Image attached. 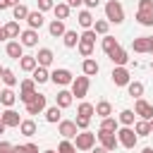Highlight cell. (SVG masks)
I'll return each instance as SVG.
<instances>
[{
    "label": "cell",
    "instance_id": "cell-51",
    "mask_svg": "<svg viewBox=\"0 0 153 153\" xmlns=\"http://www.w3.org/2000/svg\"><path fill=\"white\" fill-rule=\"evenodd\" d=\"M67 5H69V7H81L84 0H67Z\"/></svg>",
    "mask_w": 153,
    "mask_h": 153
},
{
    "label": "cell",
    "instance_id": "cell-63",
    "mask_svg": "<svg viewBox=\"0 0 153 153\" xmlns=\"http://www.w3.org/2000/svg\"><path fill=\"white\" fill-rule=\"evenodd\" d=\"M151 69H153V60H151Z\"/></svg>",
    "mask_w": 153,
    "mask_h": 153
},
{
    "label": "cell",
    "instance_id": "cell-64",
    "mask_svg": "<svg viewBox=\"0 0 153 153\" xmlns=\"http://www.w3.org/2000/svg\"><path fill=\"white\" fill-rule=\"evenodd\" d=\"M0 91H2V88H0Z\"/></svg>",
    "mask_w": 153,
    "mask_h": 153
},
{
    "label": "cell",
    "instance_id": "cell-49",
    "mask_svg": "<svg viewBox=\"0 0 153 153\" xmlns=\"http://www.w3.org/2000/svg\"><path fill=\"white\" fill-rule=\"evenodd\" d=\"M24 148H26V153H41L36 143H24Z\"/></svg>",
    "mask_w": 153,
    "mask_h": 153
},
{
    "label": "cell",
    "instance_id": "cell-43",
    "mask_svg": "<svg viewBox=\"0 0 153 153\" xmlns=\"http://www.w3.org/2000/svg\"><path fill=\"white\" fill-rule=\"evenodd\" d=\"M57 153H76V148H74V143H72V141L62 139V141H60V146H57Z\"/></svg>",
    "mask_w": 153,
    "mask_h": 153
},
{
    "label": "cell",
    "instance_id": "cell-18",
    "mask_svg": "<svg viewBox=\"0 0 153 153\" xmlns=\"http://www.w3.org/2000/svg\"><path fill=\"white\" fill-rule=\"evenodd\" d=\"M43 22H45V19H43V12H38V10H36V12H31V10H29V14H26V24H29V29H33V31H36V29H41V26H43Z\"/></svg>",
    "mask_w": 153,
    "mask_h": 153
},
{
    "label": "cell",
    "instance_id": "cell-31",
    "mask_svg": "<svg viewBox=\"0 0 153 153\" xmlns=\"http://www.w3.org/2000/svg\"><path fill=\"white\" fill-rule=\"evenodd\" d=\"M134 120H136L134 110H122V112L117 115V122H120L122 127H131V124H134Z\"/></svg>",
    "mask_w": 153,
    "mask_h": 153
},
{
    "label": "cell",
    "instance_id": "cell-47",
    "mask_svg": "<svg viewBox=\"0 0 153 153\" xmlns=\"http://www.w3.org/2000/svg\"><path fill=\"white\" fill-rule=\"evenodd\" d=\"M153 10V0H139V10L136 12H151Z\"/></svg>",
    "mask_w": 153,
    "mask_h": 153
},
{
    "label": "cell",
    "instance_id": "cell-30",
    "mask_svg": "<svg viewBox=\"0 0 153 153\" xmlns=\"http://www.w3.org/2000/svg\"><path fill=\"white\" fill-rule=\"evenodd\" d=\"M60 120H62V110H60L57 105H53V108H45V122L55 124V122H60Z\"/></svg>",
    "mask_w": 153,
    "mask_h": 153
},
{
    "label": "cell",
    "instance_id": "cell-16",
    "mask_svg": "<svg viewBox=\"0 0 153 153\" xmlns=\"http://www.w3.org/2000/svg\"><path fill=\"white\" fill-rule=\"evenodd\" d=\"M81 72H84V76H88V79H91V76H96V74L100 72V65H98L93 57H86V60L81 62Z\"/></svg>",
    "mask_w": 153,
    "mask_h": 153
},
{
    "label": "cell",
    "instance_id": "cell-48",
    "mask_svg": "<svg viewBox=\"0 0 153 153\" xmlns=\"http://www.w3.org/2000/svg\"><path fill=\"white\" fill-rule=\"evenodd\" d=\"M0 153H12V143H7V141H0Z\"/></svg>",
    "mask_w": 153,
    "mask_h": 153
},
{
    "label": "cell",
    "instance_id": "cell-56",
    "mask_svg": "<svg viewBox=\"0 0 153 153\" xmlns=\"http://www.w3.org/2000/svg\"><path fill=\"white\" fill-rule=\"evenodd\" d=\"M19 2H22V0H7V5H10V7H14V5H19Z\"/></svg>",
    "mask_w": 153,
    "mask_h": 153
},
{
    "label": "cell",
    "instance_id": "cell-41",
    "mask_svg": "<svg viewBox=\"0 0 153 153\" xmlns=\"http://www.w3.org/2000/svg\"><path fill=\"white\" fill-rule=\"evenodd\" d=\"M19 93H36V81H33V79H22Z\"/></svg>",
    "mask_w": 153,
    "mask_h": 153
},
{
    "label": "cell",
    "instance_id": "cell-5",
    "mask_svg": "<svg viewBox=\"0 0 153 153\" xmlns=\"http://www.w3.org/2000/svg\"><path fill=\"white\" fill-rule=\"evenodd\" d=\"M134 115H136L139 120L151 122V120H153V105H151L148 100H143V98H136V103H134Z\"/></svg>",
    "mask_w": 153,
    "mask_h": 153
},
{
    "label": "cell",
    "instance_id": "cell-62",
    "mask_svg": "<svg viewBox=\"0 0 153 153\" xmlns=\"http://www.w3.org/2000/svg\"><path fill=\"white\" fill-rule=\"evenodd\" d=\"M2 69H5V67H0V76H2Z\"/></svg>",
    "mask_w": 153,
    "mask_h": 153
},
{
    "label": "cell",
    "instance_id": "cell-58",
    "mask_svg": "<svg viewBox=\"0 0 153 153\" xmlns=\"http://www.w3.org/2000/svg\"><path fill=\"white\" fill-rule=\"evenodd\" d=\"M0 41H5V31H2V26H0Z\"/></svg>",
    "mask_w": 153,
    "mask_h": 153
},
{
    "label": "cell",
    "instance_id": "cell-21",
    "mask_svg": "<svg viewBox=\"0 0 153 153\" xmlns=\"http://www.w3.org/2000/svg\"><path fill=\"white\" fill-rule=\"evenodd\" d=\"M93 112H96L100 120H103V117H110V115H112V105H110L108 100H98V103L93 105Z\"/></svg>",
    "mask_w": 153,
    "mask_h": 153
},
{
    "label": "cell",
    "instance_id": "cell-17",
    "mask_svg": "<svg viewBox=\"0 0 153 153\" xmlns=\"http://www.w3.org/2000/svg\"><path fill=\"white\" fill-rule=\"evenodd\" d=\"M72 100H74V96H72V91H67V88L57 91V96H55V105H57L60 110L69 108V105H72Z\"/></svg>",
    "mask_w": 153,
    "mask_h": 153
},
{
    "label": "cell",
    "instance_id": "cell-1",
    "mask_svg": "<svg viewBox=\"0 0 153 153\" xmlns=\"http://www.w3.org/2000/svg\"><path fill=\"white\" fill-rule=\"evenodd\" d=\"M105 19L110 24H122L124 22V7L120 0H108L105 2Z\"/></svg>",
    "mask_w": 153,
    "mask_h": 153
},
{
    "label": "cell",
    "instance_id": "cell-10",
    "mask_svg": "<svg viewBox=\"0 0 153 153\" xmlns=\"http://www.w3.org/2000/svg\"><path fill=\"white\" fill-rule=\"evenodd\" d=\"M41 112H45V96L43 93H36L33 100L26 105V115H41Z\"/></svg>",
    "mask_w": 153,
    "mask_h": 153
},
{
    "label": "cell",
    "instance_id": "cell-39",
    "mask_svg": "<svg viewBox=\"0 0 153 153\" xmlns=\"http://www.w3.org/2000/svg\"><path fill=\"white\" fill-rule=\"evenodd\" d=\"M26 14H29V7H26L24 2H19V5L12 7V17H14V22H17V19H26Z\"/></svg>",
    "mask_w": 153,
    "mask_h": 153
},
{
    "label": "cell",
    "instance_id": "cell-32",
    "mask_svg": "<svg viewBox=\"0 0 153 153\" xmlns=\"http://www.w3.org/2000/svg\"><path fill=\"white\" fill-rule=\"evenodd\" d=\"M19 67H22L24 72H33V69L38 67V62H36V57H33V55H24V57L19 60Z\"/></svg>",
    "mask_w": 153,
    "mask_h": 153
},
{
    "label": "cell",
    "instance_id": "cell-42",
    "mask_svg": "<svg viewBox=\"0 0 153 153\" xmlns=\"http://www.w3.org/2000/svg\"><path fill=\"white\" fill-rule=\"evenodd\" d=\"M76 115H81V117H93L96 112H93V105H91V103H81V105L76 108Z\"/></svg>",
    "mask_w": 153,
    "mask_h": 153
},
{
    "label": "cell",
    "instance_id": "cell-37",
    "mask_svg": "<svg viewBox=\"0 0 153 153\" xmlns=\"http://www.w3.org/2000/svg\"><path fill=\"white\" fill-rule=\"evenodd\" d=\"M76 50H79V55L86 60V57H91L93 55V43H86V41H79L76 43Z\"/></svg>",
    "mask_w": 153,
    "mask_h": 153
},
{
    "label": "cell",
    "instance_id": "cell-26",
    "mask_svg": "<svg viewBox=\"0 0 153 153\" xmlns=\"http://www.w3.org/2000/svg\"><path fill=\"white\" fill-rule=\"evenodd\" d=\"M0 103H2L5 108H12V105L17 103V96H14V91H12V88H2V91H0Z\"/></svg>",
    "mask_w": 153,
    "mask_h": 153
},
{
    "label": "cell",
    "instance_id": "cell-34",
    "mask_svg": "<svg viewBox=\"0 0 153 153\" xmlns=\"http://www.w3.org/2000/svg\"><path fill=\"white\" fill-rule=\"evenodd\" d=\"M19 134H24V136H33V134H36V122H33V120H22V124H19Z\"/></svg>",
    "mask_w": 153,
    "mask_h": 153
},
{
    "label": "cell",
    "instance_id": "cell-3",
    "mask_svg": "<svg viewBox=\"0 0 153 153\" xmlns=\"http://www.w3.org/2000/svg\"><path fill=\"white\" fill-rule=\"evenodd\" d=\"M115 134H117V143L124 146V148H134L136 141H139V136L134 134V127H122V129H117Z\"/></svg>",
    "mask_w": 153,
    "mask_h": 153
},
{
    "label": "cell",
    "instance_id": "cell-29",
    "mask_svg": "<svg viewBox=\"0 0 153 153\" xmlns=\"http://www.w3.org/2000/svg\"><path fill=\"white\" fill-rule=\"evenodd\" d=\"M0 81H2L7 88H12V86H17V81H19V79H17V74H14L12 69H7V67H5V69H2V76H0Z\"/></svg>",
    "mask_w": 153,
    "mask_h": 153
},
{
    "label": "cell",
    "instance_id": "cell-20",
    "mask_svg": "<svg viewBox=\"0 0 153 153\" xmlns=\"http://www.w3.org/2000/svg\"><path fill=\"white\" fill-rule=\"evenodd\" d=\"M76 22H79V26H84V31H86V29H91V26H93V22H96V19H93L91 10H81V12L76 14Z\"/></svg>",
    "mask_w": 153,
    "mask_h": 153
},
{
    "label": "cell",
    "instance_id": "cell-27",
    "mask_svg": "<svg viewBox=\"0 0 153 153\" xmlns=\"http://www.w3.org/2000/svg\"><path fill=\"white\" fill-rule=\"evenodd\" d=\"M62 43H65V48H76V43H79V33L72 31V29H67L65 36H62Z\"/></svg>",
    "mask_w": 153,
    "mask_h": 153
},
{
    "label": "cell",
    "instance_id": "cell-7",
    "mask_svg": "<svg viewBox=\"0 0 153 153\" xmlns=\"http://www.w3.org/2000/svg\"><path fill=\"white\" fill-rule=\"evenodd\" d=\"M96 139L100 141V146H103L105 151H115V148L120 146V143H117V134H115V131H103V129H98Z\"/></svg>",
    "mask_w": 153,
    "mask_h": 153
},
{
    "label": "cell",
    "instance_id": "cell-4",
    "mask_svg": "<svg viewBox=\"0 0 153 153\" xmlns=\"http://www.w3.org/2000/svg\"><path fill=\"white\" fill-rule=\"evenodd\" d=\"M50 81H53L55 86H67V84L74 81V76H72V72H69L67 67H57V69L50 72Z\"/></svg>",
    "mask_w": 153,
    "mask_h": 153
},
{
    "label": "cell",
    "instance_id": "cell-61",
    "mask_svg": "<svg viewBox=\"0 0 153 153\" xmlns=\"http://www.w3.org/2000/svg\"><path fill=\"white\" fill-rule=\"evenodd\" d=\"M148 124H151V134H153V120H151V122H148Z\"/></svg>",
    "mask_w": 153,
    "mask_h": 153
},
{
    "label": "cell",
    "instance_id": "cell-23",
    "mask_svg": "<svg viewBox=\"0 0 153 153\" xmlns=\"http://www.w3.org/2000/svg\"><path fill=\"white\" fill-rule=\"evenodd\" d=\"M100 48H103V53H105V55H110V53H115V50L120 48V43H117V38H115V36H103Z\"/></svg>",
    "mask_w": 153,
    "mask_h": 153
},
{
    "label": "cell",
    "instance_id": "cell-8",
    "mask_svg": "<svg viewBox=\"0 0 153 153\" xmlns=\"http://www.w3.org/2000/svg\"><path fill=\"white\" fill-rule=\"evenodd\" d=\"M57 131H60V136H62V139H67V141H72V139L79 134V129H76V124H74V120H60Z\"/></svg>",
    "mask_w": 153,
    "mask_h": 153
},
{
    "label": "cell",
    "instance_id": "cell-19",
    "mask_svg": "<svg viewBox=\"0 0 153 153\" xmlns=\"http://www.w3.org/2000/svg\"><path fill=\"white\" fill-rule=\"evenodd\" d=\"M65 31H67V26H65V22H60V19H53V22L48 24V33H50L53 38H62Z\"/></svg>",
    "mask_w": 153,
    "mask_h": 153
},
{
    "label": "cell",
    "instance_id": "cell-40",
    "mask_svg": "<svg viewBox=\"0 0 153 153\" xmlns=\"http://www.w3.org/2000/svg\"><path fill=\"white\" fill-rule=\"evenodd\" d=\"M136 22L141 26H153V10L151 12H136Z\"/></svg>",
    "mask_w": 153,
    "mask_h": 153
},
{
    "label": "cell",
    "instance_id": "cell-44",
    "mask_svg": "<svg viewBox=\"0 0 153 153\" xmlns=\"http://www.w3.org/2000/svg\"><path fill=\"white\" fill-rule=\"evenodd\" d=\"M74 124H76V129H79V131H86V129H88V124H91V117H81V115H76Z\"/></svg>",
    "mask_w": 153,
    "mask_h": 153
},
{
    "label": "cell",
    "instance_id": "cell-6",
    "mask_svg": "<svg viewBox=\"0 0 153 153\" xmlns=\"http://www.w3.org/2000/svg\"><path fill=\"white\" fill-rule=\"evenodd\" d=\"M88 86H91V79L88 76H76L74 81H72V96H76V98H86V93H88Z\"/></svg>",
    "mask_w": 153,
    "mask_h": 153
},
{
    "label": "cell",
    "instance_id": "cell-33",
    "mask_svg": "<svg viewBox=\"0 0 153 153\" xmlns=\"http://www.w3.org/2000/svg\"><path fill=\"white\" fill-rule=\"evenodd\" d=\"M127 93H129L131 98H141V96H143V84H141V81H129V84H127Z\"/></svg>",
    "mask_w": 153,
    "mask_h": 153
},
{
    "label": "cell",
    "instance_id": "cell-57",
    "mask_svg": "<svg viewBox=\"0 0 153 153\" xmlns=\"http://www.w3.org/2000/svg\"><path fill=\"white\" fill-rule=\"evenodd\" d=\"M5 129H7V127H5V122L0 120V134H5Z\"/></svg>",
    "mask_w": 153,
    "mask_h": 153
},
{
    "label": "cell",
    "instance_id": "cell-35",
    "mask_svg": "<svg viewBox=\"0 0 153 153\" xmlns=\"http://www.w3.org/2000/svg\"><path fill=\"white\" fill-rule=\"evenodd\" d=\"M134 134H136V136H151V124H148L146 120L134 122Z\"/></svg>",
    "mask_w": 153,
    "mask_h": 153
},
{
    "label": "cell",
    "instance_id": "cell-54",
    "mask_svg": "<svg viewBox=\"0 0 153 153\" xmlns=\"http://www.w3.org/2000/svg\"><path fill=\"white\" fill-rule=\"evenodd\" d=\"M148 53L153 55V36H148Z\"/></svg>",
    "mask_w": 153,
    "mask_h": 153
},
{
    "label": "cell",
    "instance_id": "cell-11",
    "mask_svg": "<svg viewBox=\"0 0 153 153\" xmlns=\"http://www.w3.org/2000/svg\"><path fill=\"white\" fill-rule=\"evenodd\" d=\"M19 43H22L24 48H33V45H38V31H33V29H24V31L19 33Z\"/></svg>",
    "mask_w": 153,
    "mask_h": 153
},
{
    "label": "cell",
    "instance_id": "cell-13",
    "mask_svg": "<svg viewBox=\"0 0 153 153\" xmlns=\"http://www.w3.org/2000/svg\"><path fill=\"white\" fill-rule=\"evenodd\" d=\"M0 120L5 122V127H17V129H19V124H22V117H19V112H14L12 108H7L5 112H0Z\"/></svg>",
    "mask_w": 153,
    "mask_h": 153
},
{
    "label": "cell",
    "instance_id": "cell-2",
    "mask_svg": "<svg viewBox=\"0 0 153 153\" xmlns=\"http://www.w3.org/2000/svg\"><path fill=\"white\" fill-rule=\"evenodd\" d=\"M72 143H74V148H76V151H91V148L96 146V134H93V131H88V129H86V131H79V134L74 136V141H72Z\"/></svg>",
    "mask_w": 153,
    "mask_h": 153
},
{
    "label": "cell",
    "instance_id": "cell-36",
    "mask_svg": "<svg viewBox=\"0 0 153 153\" xmlns=\"http://www.w3.org/2000/svg\"><path fill=\"white\" fill-rule=\"evenodd\" d=\"M91 29H93L96 33H100V36H108V29H110V22H108V19H96Z\"/></svg>",
    "mask_w": 153,
    "mask_h": 153
},
{
    "label": "cell",
    "instance_id": "cell-46",
    "mask_svg": "<svg viewBox=\"0 0 153 153\" xmlns=\"http://www.w3.org/2000/svg\"><path fill=\"white\" fill-rule=\"evenodd\" d=\"M55 7V0H38V12H48Z\"/></svg>",
    "mask_w": 153,
    "mask_h": 153
},
{
    "label": "cell",
    "instance_id": "cell-59",
    "mask_svg": "<svg viewBox=\"0 0 153 153\" xmlns=\"http://www.w3.org/2000/svg\"><path fill=\"white\" fill-rule=\"evenodd\" d=\"M141 153H153V148H143V151H141Z\"/></svg>",
    "mask_w": 153,
    "mask_h": 153
},
{
    "label": "cell",
    "instance_id": "cell-14",
    "mask_svg": "<svg viewBox=\"0 0 153 153\" xmlns=\"http://www.w3.org/2000/svg\"><path fill=\"white\" fill-rule=\"evenodd\" d=\"M108 57H110V62H112L115 67H124V65L129 62V53H127V50H124L122 45H120V48H117L115 53H110Z\"/></svg>",
    "mask_w": 153,
    "mask_h": 153
},
{
    "label": "cell",
    "instance_id": "cell-52",
    "mask_svg": "<svg viewBox=\"0 0 153 153\" xmlns=\"http://www.w3.org/2000/svg\"><path fill=\"white\" fill-rule=\"evenodd\" d=\"M12 153H26L24 146H12Z\"/></svg>",
    "mask_w": 153,
    "mask_h": 153
},
{
    "label": "cell",
    "instance_id": "cell-50",
    "mask_svg": "<svg viewBox=\"0 0 153 153\" xmlns=\"http://www.w3.org/2000/svg\"><path fill=\"white\" fill-rule=\"evenodd\" d=\"M84 5H86L88 10H93V7H98V5H100V0H84Z\"/></svg>",
    "mask_w": 153,
    "mask_h": 153
},
{
    "label": "cell",
    "instance_id": "cell-22",
    "mask_svg": "<svg viewBox=\"0 0 153 153\" xmlns=\"http://www.w3.org/2000/svg\"><path fill=\"white\" fill-rule=\"evenodd\" d=\"M53 12H55V19H60V22H65V19L69 17V12H72V7H69L67 2H55V7H53Z\"/></svg>",
    "mask_w": 153,
    "mask_h": 153
},
{
    "label": "cell",
    "instance_id": "cell-28",
    "mask_svg": "<svg viewBox=\"0 0 153 153\" xmlns=\"http://www.w3.org/2000/svg\"><path fill=\"white\" fill-rule=\"evenodd\" d=\"M131 50L134 53H148V36H139L131 41Z\"/></svg>",
    "mask_w": 153,
    "mask_h": 153
},
{
    "label": "cell",
    "instance_id": "cell-24",
    "mask_svg": "<svg viewBox=\"0 0 153 153\" xmlns=\"http://www.w3.org/2000/svg\"><path fill=\"white\" fill-rule=\"evenodd\" d=\"M2 31H5V38H19V33H22V31H19V22H14V19L7 22V24L2 26Z\"/></svg>",
    "mask_w": 153,
    "mask_h": 153
},
{
    "label": "cell",
    "instance_id": "cell-55",
    "mask_svg": "<svg viewBox=\"0 0 153 153\" xmlns=\"http://www.w3.org/2000/svg\"><path fill=\"white\" fill-rule=\"evenodd\" d=\"M7 7H10V5H7V0H0V12H2V10H7Z\"/></svg>",
    "mask_w": 153,
    "mask_h": 153
},
{
    "label": "cell",
    "instance_id": "cell-15",
    "mask_svg": "<svg viewBox=\"0 0 153 153\" xmlns=\"http://www.w3.org/2000/svg\"><path fill=\"white\" fill-rule=\"evenodd\" d=\"M5 53H7L12 60H22V57H24V45H22L19 41H10V43L5 45Z\"/></svg>",
    "mask_w": 153,
    "mask_h": 153
},
{
    "label": "cell",
    "instance_id": "cell-53",
    "mask_svg": "<svg viewBox=\"0 0 153 153\" xmlns=\"http://www.w3.org/2000/svg\"><path fill=\"white\" fill-rule=\"evenodd\" d=\"M91 151H93V153H110V151H105L103 146H96V148H91Z\"/></svg>",
    "mask_w": 153,
    "mask_h": 153
},
{
    "label": "cell",
    "instance_id": "cell-12",
    "mask_svg": "<svg viewBox=\"0 0 153 153\" xmlns=\"http://www.w3.org/2000/svg\"><path fill=\"white\" fill-rule=\"evenodd\" d=\"M33 57H36L38 67H50V65H53V60H55V53H53L50 48H38V53H36Z\"/></svg>",
    "mask_w": 153,
    "mask_h": 153
},
{
    "label": "cell",
    "instance_id": "cell-25",
    "mask_svg": "<svg viewBox=\"0 0 153 153\" xmlns=\"http://www.w3.org/2000/svg\"><path fill=\"white\" fill-rule=\"evenodd\" d=\"M31 74H33L31 79H33L36 84H45V81H50V72H48V67H36Z\"/></svg>",
    "mask_w": 153,
    "mask_h": 153
},
{
    "label": "cell",
    "instance_id": "cell-45",
    "mask_svg": "<svg viewBox=\"0 0 153 153\" xmlns=\"http://www.w3.org/2000/svg\"><path fill=\"white\" fill-rule=\"evenodd\" d=\"M79 41H86V43H96V31H93V29H86V31L79 36Z\"/></svg>",
    "mask_w": 153,
    "mask_h": 153
},
{
    "label": "cell",
    "instance_id": "cell-9",
    "mask_svg": "<svg viewBox=\"0 0 153 153\" xmlns=\"http://www.w3.org/2000/svg\"><path fill=\"white\" fill-rule=\"evenodd\" d=\"M110 76H112V84H115V86H127V84L131 81V74H129L127 67H115Z\"/></svg>",
    "mask_w": 153,
    "mask_h": 153
},
{
    "label": "cell",
    "instance_id": "cell-60",
    "mask_svg": "<svg viewBox=\"0 0 153 153\" xmlns=\"http://www.w3.org/2000/svg\"><path fill=\"white\" fill-rule=\"evenodd\" d=\"M43 153H57V151H53V148H45V151H43Z\"/></svg>",
    "mask_w": 153,
    "mask_h": 153
},
{
    "label": "cell",
    "instance_id": "cell-38",
    "mask_svg": "<svg viewBox=\"0 0 153 153\" xmlns=\"http://www.w3.org/2000/svg\"><path fill=\"white\" fill-rule=\"evenodd\" d=\"M100 129H103V131H117V129H120V122H117L115 117H103Z\"/></svg>",
    "mask_w": 153,
    "mask_h": 153
}]
</instances>
